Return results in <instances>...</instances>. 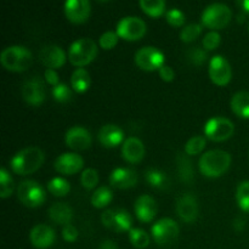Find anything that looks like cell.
I'll return each instance as SVG.
<instances>
[{
  "mask_svg": "<svg viewBox=\"0 0 249 249\" xmlns=\"http://www.w3.org/2000/svg\"><path fill=\"white\" fill-rule=\"evenodd\" d=\"M45 160L43 150L36 146H29L18 151L10 160L11 170L17 175L26 177L36 173L41 168Z\"/></svg>",
  "mask_w": 249,
  "mask_h": 249,
  "instance_id": "cell-1",
  "label": "cell"
},
{
  "mask_svg": "<svg viewBox=\"0 0 249 249\" xmlns=\"http://www.w3.org/2000/svg\"><path fill=\"white\" fill-rule=\"evenodd\" d=\"M231 165L230 153L224 150H211L201 156L198 162L199 172L209 179L220 178Z\"/></svg>",
  "mask_w": 249,
  "mask_h": 249,
  "instance_id": "cell-2",
  "label": "cell"
},
{
  "mask_svg": "<svg viewBox=\"0 0 249 249\" xmlns=\"http://www.w3.org/2000/svg\"><path fill=\"white\" fill-rule=\"evenodd\" d=\"M1 66L9 72L19 73L28 70L33 62V55L23 45H11L4 49L0 55Z\"/></svg>",
  "mask_w": 249,
  "mask_h": 249,
  "instance_id": "cell-3",
  "label": "cell"
},
{
  "mask_svg": "<svg viewBox=\"0 0 249 249\" xmlns=\"http://www.w3.org/2000/svg\"><path fill=\"white\" fill-rule=\"evenodd\" d=\"M99 53L97 44L90 38H80L73 41L68 50V60L77 68H84L90 65Z\"/></svg>",
  "mask_w": 249,
  "mask_h": 249,
  "instance_id": "cell-4",
  "label": "cell"
},
{
  "mask_svg": "<svg viewBox=\"0 0 249 249\" xmlns=\"http://www.w3.org/2000/svg\"><path fill=\"white\" fill-rule=\"evenodd\" d=\"M232 18L230 7L221 2H214L203 10L201 16L202 26L211 31H219L229 26Z\"/></svg>",
  "mask_w": 249,
  "mask_h": 249,
  "instance_id": "cell-5",
  "label": "cell"
},
{
  "mask_svg": "<svg viewBox=\"0 0 249 249\" xmlns=\"http://www.w3.org/2000/svg\"><path fill=\"white\" fill-rule=\"evenodd\" d=\"M17 198L28 208H38L45 203L46 192L36 180H23L17 187Z\"/></svg>",
  "mask_w": 249,
  "mask_h": 249,
  "instance_id": "cell-6",
  "label": "cell"
},
{
  "mask_svg": "<svg viewBox=\"0 0 249 249\" xmlns=\"http://www.w3.org/2000/svg\"><path fill=\"white\" fill-rule=\"evenodd\" d=\"M101 221L102 225L112 232H129L133 229V218L130 213L123 208L106 209L101 214Z\"/></svg>",
  "mask_w": 249,
  "mask_h": 249,
  "instance_id": "cell-7",
  "label": "cell"
},
{
  "mask_svg": "<svg viewBox=\"0 0 249 249\" xmlns=\"http://www.w3.org/2000/svg\"><path fill=\"white\" fill-rule=\"evenodd\" d=\"M180 228L175 220L163 218L156 221L151 228V237L158 246H169L178 240Z\"/></svg>",
  "mask_w": 249,
  "mask_h": 249,
  "instance_id": "cell-8",
  "label": "cell"
},
{
  "mask_svg": "<svg viewBox=\"0 0 249 249\" xmlns=\"http://www.w3.org/2000/svg\"><path fill=\"white\" fill-rule=\"evenodd\" d=\"M204 136L214 142L229 140L235 133V125L225 117H213L204 124Z\"/></svg>",
  "mask_w": 249,
  "mask_h": 249,
  "instance_id": "cell-9",
  "label": "cell"
},
{
  "mask_svg": "<svg viewBox=\"0 0 249 249\" xmlns=\"http://www.w3.org/2000/svg\"><path fill=\"white\" fill-rule=\"evenodd\" d=\"M134 61L135 65L145 72L160 71V68L165 65L164 53L155 46H143L139 49L134 56Z\"/></svg>",
  "mask_w": 249,
  "mask_h": 249,
  "instance_id": "cell-10",
  "label": "cell"
},
{
  "mask_svg": "<svg viewBox=\"0 0 249 249\" xmlns=\"http://www.w3.org/2000/svg\"><path fill=\"white\" fill-rule=\"evenodd\" d=\"M116 32L119 38L123 40L136 41L143 38L147 32V26L140 17L126 16L117 23Z\"/></svg>",
  "mask_w": 249,
  "mask_h": 249,
  "instance_id": "cell-11",
  "label": "cell"
},
{
  "mask_svg": "<svg viewBox=\"0 0 249 249\" xmlns=\"http://www.w3.org/2000/svg\"><path fill=\"white\" fill-rule=\"evenodd\" d=\"M209 78L216 87H226L232 79V68L223 55H215L209 61Z\"/></svg>",
  "mask_w": 249,
  "mask_h": 249,
  "instance_id": "cell-12",
  "label": "cell"
},
{
  "mask_svg": "<svg viewBox=\"0 0 249 249\" xmlns=\"http://www.w3.org/2000/svg\"><path fill=\"white\" fill-rule=\"evenodd\" d=\"M21 94L26 104L33 107L40 106L46 99L45 83L39 77L27 79L21 88Z\"/></svg>",
  "mask_w": 249,
  "mask_h": 249,
  "instance_id": "cell-13",
  "label": "cell"
},
{
  "mask_svg": "<svg viewBox=\"0 0 249 249\" xmlns=\"http://www.w3.org/2000/svg\"><path fill=\"white\" fill-rule=\"evenodd\" d=\"M90 12V0H65V15L71 23H85L89 19Z\"/></svg>",
  "mask_w": 249,
  "mask_h": 249,
  "instance_id": "cell-14",
  "label": "cell"
},
{
  "mask_svg": "<svg viewBox=\"0 0 249 249\" xmlns=\"http://www.w3.org/2000/svg\"><path fill=\"white\" fill-rule=\"evenodd\" d=\"M65 142L67 147L73 151H85L91 146L92 136L84 126L75 125L68 129L65 135Z\"/></svg>",
  "mask_w": 249,
  "mask_h": 249,
  "instance_id": "cell-15",
  "label": "cell"
},
{
  "mask_svg": "<svg viewBox=\"0 0 249 249\" xmlns=\"http://www.w3.org/2000/svg\"><path fill=\"white\" fill-rule=\"evenodd\" d=\"M84 167V160L75 152H66L58 156L53 163V168L62 175H74Z\"/></svg>",
  "mask_w": 249,
  "mask_h": 249,
  "instance_id": "cell-16",
  "label": "cell"
},
{
  "mask_svg": "<svg viewBox=\"0 0 249 249\" xmlns=\"http://www.w3.org/2000/svg\"><path fill=\"white\" fill-rule=\"evenodd\" d=\"M177 214L184 223L192 224L198 218V202L191 194H184L177 201Z\"/></svg>",
  "mask_w": 249,
  "mask_h": 249,
  "instance_id": "cell-17",
  "label": "cell"
},
{
  "mask_svg": "<svg viewBox=\"0 0 249 249\" xmlns=\"http://www.w3.org/2000/svg\"><path fill=\"white\" fill-rule=\"evenodd\" d=\"M39 60L46 68L60 70L61 67L65 66L66 61H67V55L61 46L51 44V45H45L44 48H41L40 53H39Z\"/></svg>",
  "mask_w": 249,
  "mask_h": 249,
  "instance_id": "cell-18",
  "label": "cell"
},
{
  "mask_svg": "<svg viewBox=\"0 0 249 249\" xmlns=\"http://www.w3.org/2000/svg\"><path fill=\"white\" fill-rule=\"evenodd\" d=\"M134 212H135V215L139 221L143 224L152 223L158 212L157 202L153 197L148 196V195H142L135 201Z\"/></svg>",
  "mask_w": 249,
  "mask_h": 249,
  "instance_id": "cell-19",
  "label": "cell"
},
{
  "mask_svg": "<svg viewBox=\"0 0 249 249\" xmlns=\"http://www.w3.org/2000/svg\"><path fill=\"white\" fill-rule=\"evenodd\" d=\"M56 233L51 226L38 224L29 232V241L36 249H48L55 243Z\"/></svg>",
  "mask_w": 249,
  "mask_h": 249,
  "instance_id": "cell-20",
  "label": "cell"
},
{
  "mask_svg": "<svg viewBox=\"0 0 249 249\" xmlns=\"http://www.w3.org/2000/svg\"><path fill=\"white\" fill-rule=\"evenodd\" d=\"M109 185L114 189H131L138 184V173L131 168L119 167L112 170L109 174Z\"/></svg>",
  "mask_w": 249,
  "mask_h": 249,
  "instance_id": "cell-21",
  "label": "cell"
},
{
  "mask_svg": "<svg viewBox=\"0 0 249 249\" xmlns=\"http://www.w3.org/2000/svg\"><path fill=\"white\" fill-rule=\"evenodd\" d=\"M146 153L145 145L139 138L131 136L123 142L122 146V157L130 164H136L143 160Z\"/></svg>",
  "mask_w": 249,
  "mask_h": 249,
  "instance_id": "cell-22",
  "label": "cell"
},
{
  "mask_svg": "<svg viewBox=\"0 0 249 249\" xmlns=\"http://www.w3.org/2000/svg\"><path fill=\"white\" fill-rule=\"evenodd\" d=\"M97 139L101 146L106 148H114L123 143L124 131L116 124H105L100 128Z\"/></svg>",
  "mask_w": 249,
  "mask_h": 249,
  "instance_id": "cell-23",
  "label": "cell"
},
{
  "mask_svg": "<svg viewBox=\"0 0 249 249\" xmlns=\"http://www.w3.org/2000/svg\"><path fill=\"white\" fill-rule=\"evenodd\" d=\"M48 215L51 220L58 225H67L71 224L73 219V209L70 204L65 202H56L51 204L48 211Z\"/></svg>",
  "mask_w": 249,
  "mask_h": 249,
  "instance_id": "cell-24",
  "label": "cell"
},
{
  "mask_svg": "<svg viewBox=\"0 0 249 249\" xmlns=\"http://www.w3.org/2000/svg\"><path fill=\"white\" fill-rule=\"evenodd\" d=\"M231 111L237 117L249 119V91H237L230 101Z\"/></svg>",
  "mask_w": 249,
  "mask_h": 249,
  "instance_id": "cell-25",
  "label": "cell"
},
{
  "mask_svg": "<svg viewBox=\"0 0 249 249\" xmlns=\"http://www.w3.org/2000/svg\"><path fill=\"white\" fill-rule=\"evenodd\" d=\"M145 180L151 187L157 190H167L170 185L167 173L157 168H148L145 172Z\"/></svg>",
  "mask_w": 249,
  "mask_h": 249,
  "instance_id": "cell-26",
  "label": "cell"
},
{
  "mask_svg": "<svg viewBox=\"0 0 249 249\" xmlns=\"http://www.w3.org/2000/svg\"><path fill=\"white\" fill-rule=\"evenodd\" d=\"M90 84H91V79H90L89 72L85 68H75L71 77V88L73 91L77 94H84L89 90Z\"/></svg>",
  "mask_w": 249,
  "mask_h": 249,
  "instance_id": "cell-27",
  "label": "cell"
},
{
  "mask_svg": "<svg viewBox=\"0 0 249 249\" xmlns=\"http://www.w3.org/2000/svg\"><path fill=\"white\" fill-rule=\"evenodd\" d=\"M112 199H113V192H112V190L107 186H100L92 192L90 202H91L94 208L104 209L111 203Z\"/></svg>",
  "mask_w": 249,
  "mask_h": 249,
  "instance_id": "cell-28",
  "label": "cell"
},
{
  "mask_svg": "<svg viewBox=\"0 0 249 249\" xmlns=\"http://www.w3.org/2000/svg\"><path fill=\"white\" fill-rule=\"evenodd\" d=\"M140 7L147 16L158 18L165 12V0H140Z\"/></svg>",
  "mask_w": 249,
  "mask_h": 249,
  "instance_id": "cell-29",
  "label": "cell"
},
{
  "mask_svg": "<svg viewBox=\"0 0 249 249\" xmlns=\"http://www.w3.org/2000/svg\"><path fill=\"white\" fill-rule=\"evenodd\" d=\"M178 170H179V177L181 181L192 182L195 175H194V167H192V162L187 155H179L178 156Z\"/></svg>",
  "mask_w": 249,
  "mask_h": 249,
  "instance_id": "cell-30",
  "label": "cell"
},
{
  "mask_svg": "<svg viewBox=\"0 0 249 249\" xmlns=\"http://www.w3.org/2000/svg\"><path fill=\"white\" fill-rule=\"evenodd\" d=\"M48 190L53 196L55 197H65L70 194L71 185L66 179L60 177L53 178L48 182Z\"/></svg>",
  "mask_w": 249,
  "mask_h": 249,
  "instance_id": "cell-31",
  "label": "cell"
},
{
  "mask_svg": "<svg viewBox=\"0 0 249 249\" xmlns=\"http://www.w3.org/2000/svg\"><path fill=\"white\" fill-rule=\"evenodd\" d=\"M129 241L133 245V247L138 249H145L150 246L151 237L145 230L142 229H131L129 231Z\"/></svg>",
  "mask_w": 249,
  "mask_h": 249,
  "instance_id": "cell-32",
  "label": "cell"
},
{
  "mask_svg": "<svg viewBox=\"0 0 249 249\" xmlns=\"http://www.w3.org/2000/svg\"><path fill=\"white\" fill-rule=\"evenodd\" d=\"M207 146V138L202 135L192 136L185 145V153L187 156L201 155Z\"/></svg>",
  "mask_w": 249,
  "mask_h": 249,
  "instance_id": "cell-33",
  "label": "cell"
},
{
  "mask_svg": "<svg viewBox=\"0 0 249 249\" xmlns=\"http://www.w3.org/2000/svg\"><path fill=\"white\" fill-rule=\"evenodd\" d=\"M236 202L242 212L249 214V180L240 182L236 190Z\"/></svg>",
  "mask_w": 249,
  "mask_h": 249,
  "instance_id": "cell-34",
  "label": "cell"
},
{
  "mask_svg": "<svg viewBox=\"0 0 249 249\" xmlns=\"http://www.w3.org/2000/svg\"><path fill=\"white\" fill-rule=\"evenodd\" d=\"M15 185L14 179L5 168L0 169V197L1 198H9L14 194Z\"/></svg>",
  "mask_w": 249,
  "mask_h": 249,
  "instance_id": "cell-35",
  "label": "cell"
},
{
  "mask_svg": "<svg viewBox=\"0 0 249 249\" xmlns=\"http://www.w3.org/2000/svg\"><path fill=\"white\" fill-rule=\"evenodd\" d=\"M51 94H53V100L56 102H58V104H67V102H70L72 100L73 89L71 87H68L66 83H60V84L53 88Z\"/></svg>",
  "mask_w": 249,
  "mask_h": 249,
  "instance_id": "cell-36",
  "label": "cell"
},
{
  "mask_svg": "<svg viewBox=\"0 0 249 249\" xmlns=\"http://www.w3.org/2000/svg\"><path fill=\"white\" fill-rule=\"evenodd\" d=\"M202 27L203 26L198 23H190L185 26L180 32V39H181L182 43L189 44L196 40L202 34V29H203Z\"/></svg>",
  "mask_w": 249,
  "mask_h": 249,
  "instance_id": "cell-37",
  "label": "cell"
},
{
  "mask_svg": "<svg viewBox=\"0 0 249 249\" xmlns=\"http://www.w3.org/2000/svg\"><path fill=\"white\" fill-rule=\"evenodd\" d=\"M80 184L85 190H92L99 184V173L94 168H88L82 172Z\"/></svg>",
  "mask_w": 249,
  "mask_h": 249,
  "instance_id": "cell-38",
  "label": "cell"
},
{
  "mask_svg": "<svg viewBox=\"0 0 249 249\" xmlns=\"http://www.w3.org/2000/svg\"><path fill=\"white\" fill-rule=\"evenodd\" d=\"M119 40V36L117 34V32L113 31H107L104 34H101L99 39V45L100 48L104 49V50H112L117 46Z\"/></svg>",
  "mask_w": 249,
  "mask_h": 249,
  "instance_id": "cell-39",
  "label": "cell"
},
{
  "mask_svg": "<svg viewBox=\"0 0 249 249\" xmlns=\"http://www.w3.org/2000/svg\"><path fill=\"white\" fill-rule=\"evenodd\" d=\"M165 19H167L169 26L174 27V28H180V27H184L186 17H185L184 12L181 10L172 9L165 14Z\"/></svg>",
  "mask_w": 249,
  "mask_h": 249,
  "instance_id": "cell-40",
  "label": "cell"
},
{
  "mask_svg": "<svg viewBox=\"0 0 249 249\" xmlns=\"http://www.w3.org/2000/svg\"><path fill=\"white\" fill-rule=\"evenodd\" d=\"M221 43V36L220 34L216 31H211L204 36L203 40H202V45L203 49L207 51H213L219 48Z\"/></svg>",
  "mask_w": 249,
  "mask_h": 249,
  "instance_id": "cell-41",
  "label": "cell"
},
{
  "mask_svg": "<svg viewBox=\"0 0 249 249\" xmlns=\"http://www.w3.org/2000/svg\"><path fill=\"white\" fill-rule=\"evenodd\" d=\"M187 57H189L190 62H191L192 65L197 66V67H201V66L207 61L208 53H207V50L196 46V48H192L191 50L187 53Z\"/></svg>",
  "mask_w": 249,
  "mask_h": 249,
  "instance_id": "cell-42",
  "label": "cell"
},
{
  "mask_svg": "<svg viewBox=\"0 0 249 249\" xmlns=\"http://www.w3.org/2000/svg\"><path fill=\"white\" fill-rule=\"evenodd\" d=\"M78 236H79V232H78L77 228L72 224H67L62 228V238L68 243H73L78 240Z\"/></svg>",
  "mask_w": 249,
  "mask_h": 249,
  "instance_id": "cell-43",
  "label": "cell"
},
{
  "mask_svg": "<svg viewBox=\"0 0 249 249\" xmlns=\"http://www.w3.org/2000/svg\"><path fill=\"white\" fill-rule=\"evenodd\" d=\"M158 74H160V79L165 83H170L175 79V72L170 66L164 65L160 68L158 71Z\"/></svg>",
  "mask_w": 249,
  "mask_h": 249,
  "instance_id": "cell-44",
  "label": "cell"
},
{
  "mask_svg": "<svg viewBox=\"0 0 249 249\" xmlns=\"http://www.w3.org/2000/svg\"><path fill=\"white\" fill-rule=\"evenodd\" d=\"M44 78H45V82L50 84L53 88L61 83L60 77H58L56 70H51V68H46L45 72H44Z\"/></svg>",
  "mask_w": 249,
  "mask_h": 249,
  "instance_id": "cell-45",
  "label": "cell"
},
{
  "mask_svg": "<svg viewBox=\"0 0 249 249\" xmlns=\"http://www.w3.org/2000/svg\"><path fill=\"white\" fill-rule=\"evenodd\" d=\"M99 249H118V246L112 240H105L101 242Z\"/></svg>",
  "mask_w": 249,
  "mask_h": 249,
  "instance_id": "cell-46",
  "label": "cell"
},
{
  "mask_svg": "<svg viewBox=\"0 0 249 249\" xmlns=\"http://www.w3.org/2000/svg\"><path fill=\"white\" fill-rule=\"evenodd\" d=\"M238 4V6L246 12V14H249V0H236Z\"/></svg>",
  "mask_w": 249,
  "mask_h": 249,
  "instance_id": "cell-47",
  "label": "cell"
},
{
  "mask_svg": "<svg viewBox=\"0 0 249 249\" xmlns=\"http://www.w3.org/2000/svg\"><path fill=\"white\" fill-rule=\"evenodd\" d=\"M97 1H100V2H106V1H109V0H97Z\"/></svg>",
  "mask_w": 249,
  "mask_h": 249,
  "instance_id": "cell-48",
  "label": "cell"
},
{
  "mask_svg": "<svg viewBox=\"0 0 249 249\" xmlns=\"http://www.w3.org/2000/svg\"><path fill=\"white\" fill-rule=\"evenodd\" d=\"M248 31H249V26H248Z\"/></svg>",
  "mask_w": 249,
  "mask_h": 249,
  "instance_id": "cell-49",
  "label": "cell"
}]
</instances>
